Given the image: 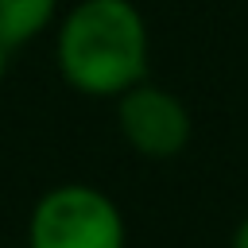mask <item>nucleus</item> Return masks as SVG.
I'll return each instance as SVG.
<instances>
[{
  "label": "nucleus",
  "mask_w": 248,
  "mask_h": 248,
  "mask_svg": "<svg viewBox=\"0 0 248 248\" xmlns=\"http://www.w3.org/2000/svg\"><path fill=\"white\" fill-rule=\"evenodd\" d=\"M116 128L124 143L143 159H174L194 136L186 101L147 78L116 97Z\"/></svg>",
  "instance_id": "3"
},
{
  "label": "nucleus",
  "mask_w": 248,
  "mask_h": 248,
  "mask_svg": "<svg viewBox=\"0 0 248 248\" xmlns=\"http://www.w3.org/2000/svg\"><path fill=\"white\" fill-rule=\"evenodd\" d=\"M229 248H248V217H240V225L232 229V244Z\"/></svg>",
  "instance_id": "5"
},
{
  "label": "nucleus",
  "mask_w": 248,
  "mask_h": 248,
  "mask_svg": "<svg viewBox=\"0 0 248 248\" xmlns=\"http://www.w3.org/2000/svg\"><path fill=\"white\" fill-rule=\"evenodd\" d=\"M58 19V0H0V43L19 50Z\"/></svg>",
  "instance_id": "4"
},
{
  "label": "nucleus",
  "mask_w": 248,
  "mask_h": 248,
  "mask_svg": "<svg viewBox=\"0 0 248 248\" xmlns=\"http://www.w3.org/2000/svg\"><path fill=\"white\" fill-rule=\"evenodd\" d=\"M27 248H128V225L120 205L89 186H50L27 217Z\"/></svg>",
  "instance_id": "2"
},
{
  "label": "nucleus",
  "mask_w": 248,
  "mask_h": 248,
  "mask_svg": "<svg viewBox=\"0 0 248 248\" xmlns=\"http://www.w3.org/2000/svg\"><path fill=\"white\" fill-rule=\"evenodd\" d=\"M54 66L81 97L116 101L151 70V31L132 0H78L54 19Z\"/></svg>",
  "instance_id": "1"
},
{
  "label": "nucleus",
  "mask_w": 248,
  "mask_h": 248,
  "mask_svg": "<svg viewBox=\"0 0 248 248\" xmlns=\"http://www.w3.org/2000/svg\"><path fill=\"white\" fill-rule=\"evenodd\" d=\"M8 62H12V50L0 43V85H4V78H8Z\"/></svg>",
  "instance_id": "6"
}]
</instances>
